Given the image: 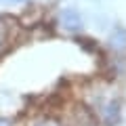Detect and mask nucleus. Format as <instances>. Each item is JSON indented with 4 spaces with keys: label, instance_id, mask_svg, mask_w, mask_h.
Returning a JSON list of instances; mask_svg holds the SVG:
<instances>
[{
    "label": "nucleus",
    "instance_id": "nucleus-5",
    "mask_svg": "<svg viewBox=\"0 0 126 126\" xmlns=\"http://www.w3.org/2000/svg\"><path fill=\"white\" fill-rule=\"evenodd\" d=\"M2 2H13V4H17V2H25V0H2Z\"/></svg>",
    "mask_w": 126,
    "mask_h": 126
},
{
    "label": "nucleus",
    "instance_id": "nucleus-3",
    "mask_svg": "<svg viewBox=\"0 0 126 126\" xmlns=\"http://www.w3.org/2000/svg\"><path fill=\"white\" fill-rule=\"evenodd\" d=\"M59 21H61V27L65 32H80L82 30V19L78 17L76 11H61Z\"/></svg>",
    "mask_w": 126,
    "mask_h": 126
},
{
    "label": "nucleus",
    "instance_id": "nucleus-1",
    "mask_svg": "<svg viewBox=\"0 0 126 126\" xmlns=\"http://www.w3.org/2000/svg\"><path fill=\"white\" fill-rule=\"evenodd\" d=\"M93 103L86 105L90 109V113L94 116L97 124L101 126H116L122 122V113H124V107H122V99L120 94L116 93H107V90H101V93L93 94Z\"/></svg>",
    "mask_w": 126,
    "mask_h": 126
},
{
    "label": "nucleus",
    "instance_id": "nucleus-2",
    "mask_svg": "<svg viewBox=\"0 0 126 126\" xmlns=\"http://www.w3.org/2000/svg\"><path fill=\"white\" fill-rule=\"evenodd\" d=\"M13 34H15V25L9 17H0V55L4 53L13 42Z\"/></svg>",
    "mask_w": 126,
    "mask_h": 126
},
{
    "label": "nucleus",
    "instance_id": "nucleus-4",
    "mask_svg": "<svg viewBox=\"0 0 126 126\" xmlns=\"http://www.w3.org/2000/svg\"><path fill=\"white\" fill-rule=\"evenodd\" d=\"M0 126H15L13 120H9L6 116H0Z\"/></svg>",
    "mask_w": 126,
    "mask_h": 126
}]
</instances>
